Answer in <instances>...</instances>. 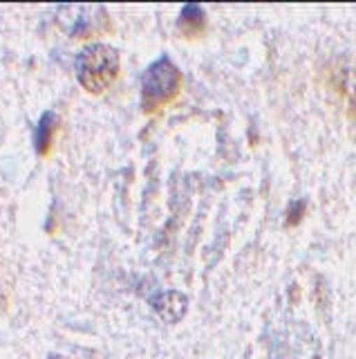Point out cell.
<instances>
[{
  "mask_svg": "<svg viewBox=\"0 0 356 359\" xmlns=\"http://www.w3.org/2000/svg\"><path fill=\"white\" fill-rule=\"evenodd\" d=\"M121 59L113 45L94 43L76 56V79L90 95H101L117 81Z\"/></svg>",
  "mask_w": 356,
  "mask_h": 359,
  "instance_id": "6da1fadb",
  "label": "cell"
},
{
  "mask_svg": "<svg viewBox=\"0 0 356 359\" xmlns=\"http://www.w3.org/2000/svg\"><path fill=\"white\" fill-rule=\"evenodd\" d=\"M182 88V72L169 56H159L157 61L148 65L141 79V110L152 115L159 108L169 106L171 101L180 95Z\"/></svg>",
  "mask_w": 356,
  "mask_h": 359,
  "instance_id": "7a4b0ae2",
  "label": "cell"
},
{
  "mask_svg": "<svg viewBox=\"0 0 356 359\" xmlns=\"http://www.w3.org/2000/svg\"><path fill=\"white\" fill-rule=\"evenodd\" d=\"M152 308L166 323H177L186 314L188 299L177 290L159 292V294L152 299Z\"/></svg>",
  "mask_w": 356,
  "mask_h": 359,
  "instance_id": "3957f363",
  "label": "cell"
},
{
  "mask_svg": "<svg viewBox=\"0 0 356 359\" xmlns=\"http://www.w3.org/2000/svg\"><path fill=\"white\" fill-rule=\"evenodd\" d=\"M57 130H59V117L57 112H43L38 123H36V133H34V149L38 157H48L52 153V146H54V137H57Z\"/></svg>",
  "mask_w": 356,
  "mask_h": 359,
  "instance_id": "277c9868",
  "label": "cell"
},
{
  "mask_svg": "<svg viewBox=\"0 0 356 359\" xmlns=\"http://www.w3.org/2000/svg\"><path fill=\"white\" fill-rule=\"evenodd\" d=\"M177 29L184 39H197L206 32V14L202 5L191 3L184 5L180 11V20H177Z\"/></svg>",
  "mask_w": 356,
  "mask_h": 359,
  "instance_id": "5b68a950",
  "label": "cell"
},
{
  "mask_svg": "<svg viewBox=\"0 0 356 359\" xmlns=\"http://www.w3.org/2000/svg\"><path fill=\"white\" fill-rule=\"evenodd\" d=\"M305 213V202H294L292 209H289V218H287V224H296L300 218H303Z\"/></svg>",
  "mask_w": 356,
  "mask_h": 359,
  "instance_id": "8992f818",
  "label": "cell"
},
{
  "mask_svg": "<svg viewBox=\"0 0 356 359\" xmlns=\"http://www.w3.org/2000/svg\"><path fill=\"white\" fill-rule=\"evenodd\" d=\"M50 359H65V357H59V355H52Z\"/></svg>",
  "mask_w": 356,
  "mask_h": 359,
  "instance_id": "52a82bcc",
  "label": "cell"
}]
</instances>
